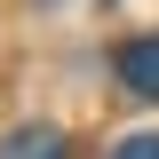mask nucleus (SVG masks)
Listing matches in <instances>:
<instances>
[{
    "label": "nucleus",
    "instance_id": "2",
    "mask_svg": "<svg viewBox=\"0 0 159 159\" xmlns=\"http://www.w3.org/2000/svg\"><path fill=\"white\" fill-rule=\"evenodd\" d=\"M0 159H64V135L48 119H32V127H16V135L0 143Z\"/></svg>",
    "mask_w": 159,
    "mask_h": 159
},
{
    "label": "nucleus",
    "instance_id": "1",
    "mask_svg": "<svg viewBox=\"0 0 159 159\" xmlns=\"http://www.w3.org/2000/svg\"><path fill=\"white\" fill-rule=\"evenodd\" d=\"M119 88L143 96V103H159V32H135L119 48Z\"/></svg>",
    "mask_w": 159,
    "mask_h": 159
},
{
    "label": "nucleus",
    "instance_id": "3",
    "mask_svg": "<svg viewBox=\"0 0 159 159\" xmlns=\"http://www.w3.org/2000/svg\"><path fill=\"white\" fill-rule=\"evenodd\" d=\"M111 159H159V135H127V143H119Z\"/></svg>",
    "mask_w": 159,
    "mask_h": 159
}]
</instances>
